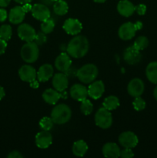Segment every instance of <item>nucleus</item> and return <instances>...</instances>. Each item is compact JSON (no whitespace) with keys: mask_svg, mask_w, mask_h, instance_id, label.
Returning a JSON list of instances; mask_svg holds the SVG:
<instances>
[{"mask_svg":"<svg viewBox=\"0 0 157 158\" xmlns=\"http://www.w3.org/2000/svg\"><path fill=\"white\" fill-rule=\"evenodd\" d=\"M8 158H22L23 155L18 151H13L9 153L7 156Z\"/></svg>","mask_w":157,"mask_h":158,"instance_id":"obj_38","label":"nucleus"},{"mask_svg":"<svg viewBox=\"0 0 157 158\" xmlns=\"http://www.w3.org/2000/svg\"><path fill=\"white\" fill-rule=\"evenodd\" d=\"M52 143V136L49 131H42L35 136V144L38 148L46 149Z\"/></svg>","mask_w":157,"mask_h":158,"instance_id":"obj_17","label":"nucleus"},{"mask_svg":"<svg viewBox=\"0 0 157 158\" xmlns=\"http://www.w3.org/2000/svg\"><path fill=\"white\" fill-rule=\"evenodd\" d=\"M120 145L125 148H133L138 144V137L132 131H126L122 133L119 137Z\"/></svg>","mask_w":157,"mask_h":158,"instance_id":"obj_7","label":"nucleus"},{"mask_svg":"<svg viewBox=\"0 0 157 158\" xmlns=\"http://www.w3.org/2000/svg\"><path fill=\"white\" fill-rule=\"evenodd\" d=\"M10 2L11 0H0V7H6V6H9Z\"/></svg>","mask_w":157,"mask_h":158,"instance_id":"obj_41","label":"nucleus"},{"mask_svg":"<svg viewBox=\"0 0 157 158\" xmlns=\"http://www.w3.org/2000/svg\"><path fill=\"white\" fill-rule=\"evenodd\" d=\"M6 48H7V43H6V41L0 38V55H2L3 53H5Z\"/></svg>","mask_w":157,"mask_h":158,"instance_id":"obj_37","label":"nucleus"},{"mask_svg":"<svg viewBox=\"0 0 157 158\" xmlns=\"http://www.w3.org/2000/svg\"><path fill=\"white\" fill-rule=\"evenodd\" d=\"M135 11L139 15H143L146 12V6L144 4H139L135 6Z\"/></svg>","mask_w":157,"mask_h":158,"instance_id":"obj_36","label":"nucleus"},{"mask_svg":"<svg viewBox=\"0 0 157 158\" xmlns=\"http://www.w3.org/2000/svg\"><path fill=\"white\" fill-rule=\"evenodd\" d=\"M134 156V153L132 152L131 148H125L120 151V157L123 158H131Z\"/></svg>","mask_w":157,"mask_h":158,"instance_id":"obj_35","label":"nucleus"},{"mask_svg":"<svg viewBox=\"0 0 157 158\" xmlns=\"http://www.w3.org/2000/svg\"><path fill=\"white\" fill-rule=\"evenodd\" d=\"M88 151V145L84 140L75 141L72 146V153L76 157H83Z\"/></svg>","mask_w":157,"mask_h":158,"instance_id":"obj_24","label":"nucleus"},{"mask_svg":"<svg viewBox=\"0 0 157 158\" xmlns=\"http://www.w3.org/2000/svg\"><path fill=\"white\" fill-rule=\"evenodd\" d=\"M39 84H38V82L36 81V80H33V81L30 82V86L33 89H36V88L38 87Z\"/></svg>","mask_w":157,"mask_h":158,"instance_id":"obj_42","label":"nucleus"},{"mask_svg":"<svg viewBox=\"0 0 157 158\" xmlns=\"http://www.w3.org/2000/svg\"><path fill=\"white\" fill-rule=\"evenodd\" d=\"M153 97L155 99V100H157V86H155V88L154 89V91H153Z\"/></svg>","mask_w":157,"mask_h":158,"instance_id":"obj_45","label":"nucleus"},{"mask_svg":"<svg viewBox=\"0 0 157 158\" xmlns=\"http://www.w3.org/2000/svg\"><path fill=\"white\" fill-rule=\"evenodd\" d=\"M119 106V100L115 96H109L107 97L103 101V107L108 110H113Z\"/></svg>","mask_w":157,"mask_h":158,"instance_id":"obj_26","label":"nucleus"},{"mask_svg":"<svg viewBox=\"0 0 157 158\" xmlns=\"http://www.w3.org/2000/svg\"><path fill=\"white\" fill-rule=\"evenodd\" d=\"M119 147L115 143H107L103 146V154L108 158H118L120 157Z\"/></svg>","mask_w":157,"mask_h":158,"instance_id":"obj_22","label":"nucleus"},{"mask_svg":"<svg viewBox=\"0 0 157 158\" xmlns=\"http://www.w3.org/2000/svg\"><path fill=\"white\" fill-rule=\"evenodd\" d=\"M42 98L46 103L54 105L61 98V94L55 89H47L43 92Z\"/></svg>","mask_w":157,"mask_h":158,"instance_id":"obj_23","label":"nucleus"},{"mask_svg":"<svg viewBox=\"0 0 157 158\" xmlns=\"http://www.w3.org/2000/svg\"><path fill=\"white\" fill-rule=\"evenodd\" d=\"M105 92V85L102 80L92 82L88 88V94L93 100H98Z\"/></svg>","mask_w":157,"mask_h":158,"instance_id":"obj_16","label":"nucleus"},{"mask_svg":"<svg viewBox=\"0 0 157 158\" xmlns=\"http://www.w3.org/2000/svg\"><path fill=\"white\" fill-rule=\"evenodd\" d=\"M53 10L56 15H64L69 10V6L64 0H57L53 6Z\"/></svg>","mask_w":157,"mask_h":158,"instance_id":"obj_27","label":"nucleus"},{"mask_svg":"<svg viewBox=\"0 0 157 158\" xmlns=\"http://www.w3.org/2000/svg\"><path fill=\"white\" fill-rule=\"evenodd\" d=\"M99 73L98 68L92 63L86 64L77 70L76 76L78 80L83 83H91L95 80Z\"/></svg>","mask_w":157,"mask_h":158,"instance_id":"obj_3","label":"nucleus"},{"mask_svg":"<svg viewBox=\"0 0 157 158\" xmlns=\"http://www.w3.org/2000/svg\"><path fill=\"white\" fill-rule=\"evenodd\" d=\"M5 95H6V93H5L4 89H3V87H2V86H0V100L5 97Z\"/></svg>","mask_w":157,"mask_h":158,"instance_id":"obj_44","label":"nucleus"},{"mask_svg":"<svg viewBox=\"0 0 157 158\" xmlns=\"http://www.w3.org/2000/svg\"><path fill=\"white\" fill-rule=\"evenodd\" d=\"M54 122L51 117H45L42 118L39 121V126L43 131H50L53 127Z\"/></svg>","mask_w":157,"mask_h":158,"instance_id":"obj_32","label":"nucleus"},{"mask_svg":"<svg viewBox=\"0 0 157 158\" xmlns=\"http://www.w3.org/2000/svg\"><path fill=\"white\" fill-rule=\"evenodd\" d=\"M80 110L84 115H89L93 110V105L91 103L90 100H87V99L83 100L81 103V106H80Z\"/></svg>","mask_w":157,"mask_h":158,"instance_id":"obj_31","label":"nucleus"},{"mask_svg":"<svg viewBox=\"0 0 157 158\" xmlns=\"http://www.w3.org/2000/svg\"><path fill=\"white\" fill-rule=\"evenodd\" d=\"M54 28H55V23L50 18L42 22L41 30L45 34L51 33L53 31Z\"/></svg>","mask_w":157,"mask_h":158,"instance_id":"obj_29","label":"nucleus"},{"mask_svg":"<svg viewBox=\"0 0 157 158\" xmlns=\"http://www.w3.org/2000/svg\"><path fill=\"white\" fill-rule=\"evenodd\" d=\"M70 95L72 99L77 100V101L82 102L83 100H86L88 94V89L82 84H74L70 89Z\"/></svg>","mask_w":157,"mask_h":158,"instance_id":"obj_18","label":"nucleus"},{"mask_svg":"<svg viewBox=\"0 0 157 158\" xmlns=\"http://www.w3.org/2000/svg\"><path fill=\"white\" fill-rule=\"evenodd\" d=\"M15 2L18 3V4H22V5H24L26 4V3H30L32 0H14Z\"/></svg>","mask_w":157,"mask_h":158,"instance_id":"obj_43","label":"nucleus"},{"mask_svg":"<svg viewBox=\"0 0 157 158\" xmlns=\"http://www.w3.org/2000/svg\"><path fill=\"white\" fill-rule=\"evenodd\" d=\"M54 69L51 64H44L40 66L37 72V78L39 82H46L53 76Z\"/></svg>","mask_w":157,"mask_h":158,"instance_id":"obj_21","label":"nucleus"},{"mask_svg":"<svg viewBox=\"0 0 157 158\" xmlns=\"http://www.w3.org/2000/svg\"><path fill=\"white\" fill-rule=\"evenodd\" d=\"M95 123L102 129H108L112 124V117L110 111L105 107L99 108L95 115Z\"/></svg>","mask_w":157,"mask_h":158,"instance_id":"obj_6","label":"nucleus"},{"mask_svg":"<svg viewBox=\"0 0 157 158\" xmlns=\"http://www.w3.org/2000/svg\"><path fill=\"white\" fill-rule=\"evenodd\" d=\"M63 29L69 35H78L83 29V25L79 20L76 19L69 18L64 22L62 26Z\"/></svg>","mask_w":157,"mask_h":158,"instance_id":"obj_12","label":"nucleus"},{"mask_svg":"<svg viewBox=\"0 0 157 158\" xmlns=\"http://www.w3.org/2000/svg\"><path fill=\"white\" fill-rule=\"evenodd\" d=\"M69 85V79L66 73H58L52 77V86L54 89L58 92H64L65 89L68 87Z\"/></svg>","mask_w":157,"mask_h":158,"instance_id":"obj_14","label":"nucleus"},{"mask_svg":"<svg viewBox=\"0 0 157 158\" xmlns=\"http://www.w3.org/2000/svg\"><path fill=\"white\" fill-rule=\"evenodd\" d=\"M146 75L148 80L152 83H157V62H152L147 66Z\"/></svg>","mask_w":157,"mask_h":158,"instance_id":"obj_25","label":"nucleus"},{"mask_svg":"<svg viewBox=\"0 0 157 158\" xmlns=\"http://www.w3.org/2000/svg\"><path fill=\"white\" fill-rule=\"evenodd\" d=\"M31 12H32V16L34 18L41 22L50 18V10L47 6L43 4L37 3V4L33 5L32 9H31Z\"/></svg>","mask_w":157,"mask_h":158,"instance_id":"obj_10","label":"nucleus"},{"mask_svg":"<svg viewBox=\"0 0 157 158\" xmlns=\"http://www.w3.org/2000/svg\"><path fill=\"white\" fill-rule=\"evenodd\" d=\"M132 105H133L134 109L136 111H141L146 108V101L143 100V98H141L140 97H135V100L132 102Z\"/></svg>","mask_w":157,"mask_h":158,"instance_id":"obj_33","label":"nucleus"},{"mask_svg":"<svg viewBox=\"0 0 157 158\" xmlns=\"http://www.w3.org/2000/svg\"><path fill=\"white\" fill-rule=\"evenodd\" d=\"M39 56V49L38 45L34 41L26 42L21 49V57L28 63H35Z\"/></svg>","mask_w":157,"mask_h":158,"instance_id":"obj_4","label":"nucleus"},{"mask_svg":"<svg viewBox=\"0 0 157 158\" xmlns=\"http://www.w3.org/2000/svg\"><path fill=\"white\" fill-rule=\"evenodd\" d=\"M72 117V110L68 105L61 103L58 104L52 109L51 112V118L54 123L64 124L69 121Z\"/></svg>","mask_w":157,"mask_h":158,"instance_id":"obj_2","label":"nucleus"},{"mask_svg":"<svg viewBox=\"0 0 157 158\" xmlns=\"http://www.w3.org/2000/svg\"><path fill=\"white\" fill-rule=\"evenodd\" d=\"M148 45H149V40H148V39L146 38V36L142 35V36H139L138 38L135 40L133 46H135L138 50L141 51L146 49L148 46Z\"/></svg>","mask_w":157,"mask_h":158,"instance_id":"obj_30","label":"nucleus"},{"mask_svg":"<svg viewBox=\"0 0 157 158\" xmlns=\"http://www.w3.org/2000/svg\"><path fill=\"white\" fill-rule=\"evenodd\" d=\"M18 35L22 40L26 42H32L35 40V29L27 23H22L20 25L17 29Z\"/></svg>","mask_w":157,"mask_h":158,"instance_id":"obj_8","label":"nucleus"},{"mask_svg":"<svg viewBox=\"0 0 157 158\" xmlns=\"http://www.w3.org/2000/svg\"><path fill=\"white\" fill-rule=\"evenodd\" d=\"M141 58L142 55L140 51L138 50L134 46L126 48L123 52V60L129 65L137 64L141 60Z\"/></svg>","mask_w":157,"mask_h":158,"instance_id":"obj_9","label":"nucleus"},{"mask_svg":"<svg viewBox=\"0 0 157 158\" xmlns=\"http://www.w3.org/2000/svg\"><path fill=\"white\" fill-rule=\"evenodd\" d=\"M22 7L23 10H24L25 12H26H26H29V11H31L32 6H31V5L29 4V3H26V4L23 5V6H22Z\"/></svg>","mask_w":157,"mask_h":158,"instance_id":"obj_40","label":"nucleus"},{"mask_svg":"<svg viewBox=\"0 0 157 158\" xmlns=\"http://www.w3.org/2000/svg\"><path fill=\"white\" fill-rule=\"evenodd\" d=\"M72 66L70 56L66 52H62L55 60V66L58 71L62 73L67 72Z\"/></svg>","mask_w":157,"mask_h":158,"instance_id":"obj_13","label":"nucleus"},{"mask_svg":"<svg viewBox=\"0 0 157 158\" xmlns=\"http://www.w3.org/2000/svg\"><path fill=\"white\" fill-rule=\"evenodd\" d=\"M145 89L144 83L139 78H134L129 83L127 91L129 95L132 97H140L143 94Z\"/></svg>","mask_w":157,"mask_h":158,"instance_id":"obj_11","label":"nucleus"},{"mask_svg":"<svg viewBox=\"0 0 157 158\" xmlns=\"http://www.w3.org/2000/svg\"><path fill=\"white\" fill-rule=\"evenodd\" d=\"M95 2H97V3H103L105 2L106 1V0H93Z\"/></svg>","mask_w":157,"mask_h":158,"instance_id":"obj_46","label":"nucleus"},{"mask_svg":"<svg viewBox=\"0 0 157 158\" xmlns=\"http://www.w3.org/2000/svg\"><path fill=\"white\" fill-rule=\"evenodd\" d=\"M89 49V43L84 35H75L68 43L67 53L73 58H82L87 54Z\"/></svg>","mask_w":157,"mask_h":158,"instance_id":"obj_1","label":"nucleus"},{"mask_svg":"<svg viewBox=\"0 0 157 158\" xmlns=\"http://www.w3.org/2000/svg\"><path fill=\"white\" fill-rule=\"evenodd\" d=\"M18 76L22 81L30 83L35 80L37 77V72L33 66L23 65L18 70Z\"/></svg>","mask_w":157,"mask_h":158,"instance_id":"obj_15","label":"nucleus"},{"mask_svg":"<svg viewBox=\"0 0 157 158\" xmlns=\"http://www.w3.org/2000/svg\"><path fill=\"white\" fill-rule=\"evenodd\" d=\"M46 34H45L44 32H39L38 33H36L35 37V40H34V42L36 43L37 45H43L47 40V38H46Z\"/></svg>","mask_w":157,"mask_h":158,"instance_id":"obj_34","label":"nucleus"},{"mask_svg":"<svg viewBox=\"0 0 157 158\" xmlns=\"http://www.w3.org/2000/svg\"><path fill=\"white\" fill-rule=\"evenodd\" d=\"M7 17H8V14L6 9H0V22H1V23L4 22L5 20L7 19Z\"/></svg>","mask_w":157,"mask_h":158,"instance_id":"obj_39","label":"nucleus"},{"mask_svg":"<svg viewBox=\"0 0 157 158\" xmlns=\"http://www.w3.org/2000/svg\"><path fill=\"white\" fill-rule=\"evenodd\" d=\"M143 27V23L141 22H137L136 23H132L131 22L125 23L119 27L118 31L119 36L121 40H130L135 35V32Z\"/></svg>","mask_w":157,"mask_h":158,"instance_id":"obj_5","label":"nucleus"},{"mask_svg":"<svg viewBox=\"0 0 157 158\" xmlns=\"http://www.w3.org/2000/svg\"><path fill=\"white\" fill-rule=\"evenodd\" d=\"M135 6L129 0H121L117 5L119 13L125 17H129L135 12Z\"/></svg>","mask_w":157,"mask_h":158,"instance_id":"obj_19","label":"nucleus"},{"mask_svg":"<svg viewBox=\"0 0 157 158\" xmlns=\"http://www.w3.org/2000/svg\"><path fill=\"white\" fill-rule=\"evenodd\" d=\"M26 12L22 6H15L12 8L9 14V22L12 24H20L25 19Z\"/></svg>","mask_w":157,"mask_h":158,"instance_id":"obj_20","label":"nucleus"},{"mask_svg":"<svg viewBox=\"0 0 157 158\" xmlns=\"http://www.w3.org/2000/svg\"><path fill=\"white\" fill-rule=\"evenodd\" d=\"M12 35V29L9 25H2L0 27V38L6 40V42L9 41L11 39Z\"/></svg>","mask_w":157,"mask_h":158,"instance_id":"obj_28","label":"nucleus"}]
</instances>
